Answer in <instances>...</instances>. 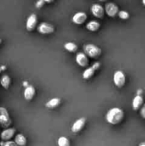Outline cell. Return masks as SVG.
<instances>
[{"label": "cell", "instance_id": "obj_3", "mask_svg": "<svg viewBox=\"0 0 145 146\" xmlns=\"http://www.w3.org/2000/svg\"><path fill=\"white\" fill-rule=\"evenodd\" d=\"M0 123L4 128H8L11 124V120L8 111L4 107H0Z\"/></svg>", "mask_w": 145, "mask_h": 146}, {"label": "cell", "instance_id": "obj_19", "mask_svg": "<svg viewBox=\"0 0 145 146\" xmlns=\"http://www.w3.org/2000/svg\"><path fill=\"white\" fill-rule=\"evenodd\" d=\"M95 71L92 67H89V68H86L83 71V73H82V78L85 80L90 79V78L93 76L94 74H95Z\"/></svg>", "mask_w": 145, "mask_h": 146}, {"label": "cell", "instance_id": "obj_8", "mask_svg": "<svg viewBox=\"0 0 145 146\" xmlns=\"http://www.w3.org/2000/svg\"><path fill=\"white\" fill-rule=\"evenodd\" d=\"M91 12L92 15L98 19H102L105 15V9L99 4H94L91 7Z\"/></svg>", "mask_w": 145, "mask_h": 146}, {"label": "cell", "instance_id": "obj_13", "mask_svg": "<svg viewBox=\"0 0 145 146\" xmlns=\"http://www.w3.org/2000/svg\"><path fill=\"white\" fill-rule=\"evenodd\" d=\"M144 104V98L141 95H136L132 100V108L134 111H137L142 108Z\"/></svg>", "mask_w": 145, "mask_h": 146}, {"label": "cell", "instance_id": "obj_1", "mask_svg": "<svg viewBox=\"0 0 145 146\" xmlns=\"http://www.w3.org/2000/svg\"><path fill=\"white\" fill-rule=\"evenodd\" d=\"M124 117H125V113L123 110L115 107L107 111L105 115V120L108 123L111 125H117L122 122V120L124 119Z\"/></svg>", "mask_w": 145, "mask_h": 146}, {"label": "cell", "instance_id": "obj_16", "mask_svg": "<svg viewBox=\"0 0 145 146\" xmlns=\"http://www.w3.org/2000/svg\"><path fill=\"white\" fill-rule=\"evenodd\" d=\"M11 78L8 75H3L0 78V84L5 89H8L11 85Z\"/></svg>", "mask_w": 145, "mask_h": 146}, {"label": "cell", "instance_id": "obj_22", "mask_svg": "<svg viewBox=\"0 0 145 146\" xmlns=\"http://www.w3.org/2000/svg\"><path fill=\"white\" fill-rule=\"evenodd\" d=\"M117 15H118V17L121 19H123V20H127L129 18V13H128L127 11H124V10L119 11Z\"/></svg>", "mask_w": 145, "mask_h": 146}, {"label": "cell", "instance_id": "obj_2", "mask_svg": "<svg viewBox=\"0 0 145 146\" xmlns=\"http://www.w3.org/2000/svg\"><path fill=\"white\" fill-rule=\"evenodd\" d=\"M83 49L85 54L91 58H98L102 54L101 48L95 44H85L83 46Z\"/></svg>", "mask_w": 145, "mask_h": 146}, {"label": "cell", "instance_id": "obj_4", "mask_svg": "<svg viewBox=\"0 0 145 146\" xmlns=\"http://www.w3.org/2000/svg\"><path fill=\"white\" fill-rule=\"evenodd\" d=\"M113 81L115 85L118 88H122L126 83V76L123 71H115L113 76Z\"/></svg>", "mask_w": 145, "mask_h": 146}, {"label": "cell", "instance_id": "obj_10", "mask_svg": "<svg viewBox=\"0 0 145 146\" xmlns=\"http://www.w3.org/2000/svg\"><path fill=\"white\" fill-rule=\"evenodd\" d=\"M77 64L81 67H87L89 65V58L85 53H78L75 57Z\"/></svg>", "mask_w": 145, "mask_h": 146}, {"label": "cell", "instance_id": "obj_26", "mask_svg": "<svg viewBox=\"0 0 145 146\" xmlns=\"http://www.w3.org/2000/svg\"><path fill=\"white\" fill-rule=\"evenodd\" d=\"M140 115L142 118L145 119V104H144V105L142 106V108H141Z\"/></svg>", "mask_w": 145, "mask_h": 146}, {"label": "cell", "instance_id": "obj_32", "mask_svg": "<svg viewBox=\"0 0 145 146\" xmlns=\"http://www.w3.org/2000/svg\"><path fill=\"white\" fill-rule=\"evenodd\" d=\"M1 71H2V70H1V67H0V74H1Z\"/></svg>", "mask_w": 145, "mask_h": 146}, {"label": "cell", "instance_id": "obj_7", "mask_svg": "<svg viewBox=\"0 0 145 146\" xmlns=\"http://www.w3.org/2000/svg\"><path fill=\"white\" fill-rule=\"evenodd\" d=\"M37 24H38V18H37L36 14H31L29 17H28L26 23V28L27 31H32L36 27Z\"/></svg>", "mask_w": 145, "mask_h": 146}, {"label": "cell", "instance_id": "obj_9", "mask_svg": "<svg viewBox=\"0 0 145 146\" xmlns=\"http://www.w3.org/2000/svg\"><path fill=\"white\" fill-rule=\"evenodd\" d=\"M87 19H88V16H87L86 13L79 11L74 14L72 18V21L74 24H77V25H81L86 21Z\"/></svg>", "mask_w": 145, "mask_h": 146}, {"label": "cell", "instance_id": "obj_23", "mask_svg": "<svg viewBox=\"0 0 145 146\" xmlns=\"http://www.w3.org/2000/svg\"><path fill=\"white\" fill-rule=\"evenodd\" d=\"M1 146H18L16 145L14 141H6V142L4 143H1Z\"/></svg>", "mask_w": 145, "mask_h": 146}, {"label": "cell", "instance_id": "obj_27", "mask_svg": "<svg viewBox=\"0 0 145 146\" xmlns=\"http://www.w3.org/2000/svg\"><path fill=\"white\" fill-rule=\"evenodd\" d=\"M45 3H51L54 1V0H44Z\"/></svg>", "mask_w": 145, "mask_h": 146}, {"label": "cell", "instance_id": "obj_6", "mask_svg": "<svg viewBox=\"0 0 145 146\" xmlns=\"http://www.w3.org/2000/svg\"><path fill=\"white\" fill-rule=\"evenodd\" d=\"M38 32L41 34H51L54 32V27L47 22H42L38 25L37 28Z\"/></svg>", "mask_w": 145, "mask_h": 146}, {"label": "cell", "instance_id": "obj_21", "mask_svg": "<svg viewBox=\"0 0 145 146\" xmlns=\"http://www.w3.org/2000/svg\"><path fill=\"white\" fill-rule=\"evenodd\" d=\"M58 146H70L71 143L68 138H67L66 137L61 136L58 138Z\"/></svg>", "mask_w": 145, "mask_h": 146}, {"label": "cell", "instance_id": "obj_12", "mask_svg": "<svg viewBox=\"0 0 145 146\" xmlns=\"http://www.w3.org/2000/svg\"><path fill=\"white\" fill-rule=\"evenodd\" d=\"M16 133V129L14 128H8L1 132V139L3 141H9L14 136Z\"/></svg>", "mask_w": 145, "mask_h": 146}, {"label": "cell", "instance_id": "obj_11", "mask_svg": "<svg viewBox=\"0 0 145 146\" xmlns=\"http://www.w3.org/2000/svg\"><path fill=\"white\" fill-rule=\"evenodd\" d=\"M85 123H86V119L85 118H80L79 119L77 120L72 125L71 128V131L72 133H79L80 131H82L85 127Z\"/></svg>", "mask_w": 145, "mask_h": 146}, {"label": "cell", "instance_id": "obj_5", "mask_svg": "<svg viewBox=\"0 0 145 146\" xmlns=\"http://www.w3.org/2000/svg\"><path fill=\"white\" fill-rule=\"evenodd\" d=\"M105 11L109 17H115L119 13V7L112 2L107 3L105 7Z\"/></svg>", "mask_w": 145, "mask_h": 146}, {"label": "cell", "instance_id": "obj_24", "mask_svg": "<svg viewBox=\"0 0 145 146\" xmlns=\"http://www.w3.org/2000/svg\"><path fill=\"white\" fill-rule=\"evenodd\" d=\"M45 2L44 0H38V1H36V7L37 9L42 8L44 6V4H45Z\"/></svg>", "mask_w": 145, "mask_h": 146}, {"label": "cell", "instance_id": "obj_30", "mask_svg": "<svg viewBox=\"0 0 145 146\" xmlns=\"http://www.w3.org/2000/svg\"><path fill=\"white\" fill-rule=\"evenodd\" d=\"M142 4L144 6H145V0H142Z\"/></svg>", "mask_w": 145, "mask_h": 146}, {"label": "cell", "instance_id": "obj_20", "mask_svg": "<svg viewBox=\"0 0 145 146\" xmlns=\"http://www.w3.org/2000/svg\"><path fill=\"white\" fill-rule=\"evenodd\" d=\"M64 48H65V50L69 51V52L75 53L78 51V46L75 44V43L68 42L65 44V45H64Z\"/></svg>", "mask_w": 145, "mask_h": 146}, {"label": "cell", "instance_id": "obj_18", "mask_svg": "<svg viewBox=\"0 0 145 146\" xmlns=\"http://www.w3.org/2000/svg\"><path fill=\"white\" fill-rule=\"evenodd\" d=\"M14 142L18 146H26L27 143V140L23 134H17L14 139Z\"/></svg>", "mask_w": 145, "mask_h": 146}, {"label": "cell", "instance_id": "obj_14", "mask_svg": "<svg viewBox=\"0 0 145 146\" xmlns=\"http://www.w3.org/2000/svg\"><path fill=\"white\" fill-rule=\"evenodd\" d=\"M36 94V89L33 86H28L25 88L24 92V98L27 101H31L34 98Z\"/></svg>", "mask_w": 145, "mask_h": 146}, {"label": "cell", "instance_id": "obj_31", "mask_svg": "<svg viewBox=\"0 0 145 146\" xmlns=\"http://www.w3.org/2000/svg\"><path fill=\"white\" fill-rule=\"evenodd\" d=\"M1 42H2V41H1V38H0V45H1Z\"/></svg>", "mask_w": 145, "mask_h": 146}, {"label": "cell", "instance_id": "obj_29", "mask_svg": "<svg viewBox=\"0 0 145 146\" xmlns=\"http://www.w3.org/2000/svg\"><path fill=\"white\" fill-rule=\"evenodd\" d=\"M98 1H102V2H105V1H108V0H98Z\"/></svg>", "mask_w": 145, "mask_h": 146}, {"label": "cell", "instance_id": "obj_28", "mask_svg": "<svg viewBox=\"0 0 145 146\" xmlns=\"http://www.w3.org/2000/svg\"><path fill=\"white\" fill-rule=\"evenodd\" d=\"M139 146H145V142L141 143L139 145Z\"/></svg>", "mask_w": 145, "mask_h": 146}, {"label": "cell", "instance_id": "obj_33", "mask_svg": "<svg viewBox=\"0 0 145 146\" xmlns=\"http://www.w3.org/2000/svg\"><path fill=\"white\" fill-rule=\"evenodd\" d=\"M1 123H0V128H1Z\"/></svg>", "mask_w": 145, "mask_h": 146}, {"label": "cell", "instance_id": "obj_15", "mask_svg": "<svg viewBox=\"0 0 145 146\" xmlns=\"http://www.w3.org/2000/svg\"><path fill=\"white\" fill-rule=\"evenodd\" d=\"M61 104V100L59 98H54L48 101V102L45 104V106L49 109H54V108H57L60 104Z\"/></svg>", "mask_w": 145, "mask_h": 146}, {"label": "cell", "instance_id": "obj_17", "mask_svg": "<svg viewBox=\"0 0 145 146\" xmlns=\"http://www.w3.org/2000/svg\"><path fill=\"white\" fill-rule=\"evenodd\" d=\"M100 27V24L98 21H90L86 24V28L90 31H97Z\"/></svg>", "mask_w": 145, "mask_h": 146}, {"label": "cell", "instance_id": "obj_25", "mask_svg": "<svg viewBox=\"0 0 145 146\" xmlns=\"http://www.w3.org/2000/svg\"><path fill=\"white\" fill-rule=\"evenodd\" d=\"M100 66H101L100 63V62H95V63H94L93 65H92L91 67H92V68H93L95 71H97V70L99 69V68L100 67Z\"/></svg>", "mask_w": 145, "mask_h": 146}]
</instances>
